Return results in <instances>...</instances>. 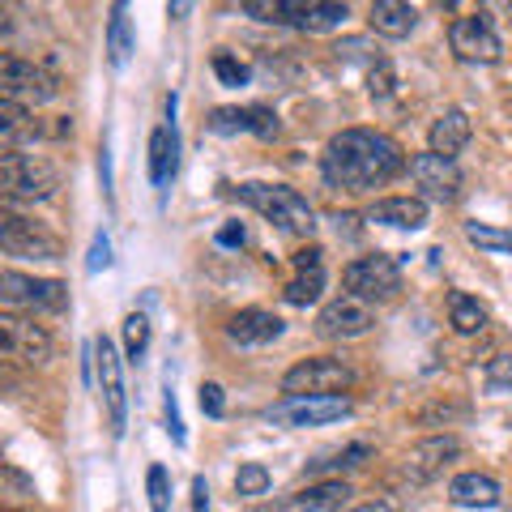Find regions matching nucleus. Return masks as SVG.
<instances>
[{
    "mask_svg": "<svg viewBox=\"0 0 512 512\" xmlns=\"http://www.w3.org/2000/svg\"><path fill=\"white\" fill-rule=\"evenodd\" d=\"M320 171L342 192H372L406 171V154L393 137L376 133V128H342L325 146Z\"/></svg>",
    "mask_w": 512,
    "mask_h": 512,
    "instance_id": "obj_1",
    "label": "nucleus"
},
{
    "mask_svg": "<svg viewBox=\"0 0 512 512\" xmlns=\"http://www.w3.org/2000/svg\"><path fill=\"white\" fill-rule=\"evenodd\" d=\"M235 197L244 205H252L265 222H274V227L286 231V235H312V227H316V214H312L308 197H299V192L286 188V184H256V180H248V184L235 188Z\"/></svg>",
    "mask_w": 512,
    "mask_h": 512,
    "instance_id": "obj_2",
    "label": "nucleus"
},
{
    "mask_svg": "<svg viewBox=\"0 0 512 512\" xmlns=\"http://www.w3.org/2000/svg\"><path fill=\"white\" fill-rule=\"evenodd\" d=\"M60 184V171L43 154H0V197L13 201H47Z\"/></svg>",
    "mask_w": 512,
    "mask_h": 512,
    "instance_id": "obj_3",
    "label": "nucleus"
},
{
    "mask_svg": "<svg viewBox=\"0 0 512 512\" xmlns=\"http://www.w3.org/2000/svg\"><path fill=\"white\" fill-rule=\"evenodd\" d=\"M52 359V333L26 312H0V363L43 367Z\"/></svg>",
    "mask_w": 512,
    "mask_h": 512,
    "instance_id": "obj_4",
    "label": "nucleus"
},
{
    "mask_svg": "<svg viewBox=\"0 0 512 512\" xmlns=\"http://www.w3.org/2000/svg\"><path fill=\"white\" fill-rule=\"evenodd\" d=\"M0 303H13V312H64L69 308V286L56 278L0 269Z\"/></svg>",
    "mask_w": 512,
    "mask_h": 512,
    "instance_id": "obj_5",
    "label": "nucleus"
},
{
    "mask_svg": "<svg viewBox=\"0 0 512 512\" xmlns=\"http://www.w3.org/2000/svg\"><path fill=\"white\" fill-rule=\"evenodd\" d=\"M56 94H60V82L47 69H39V64H30L22 56L0 52V99L18 103V107H30V103L43 107Z\"/></svg>",
    "mask_w": 512,
    "mask_h": 512,
    "instance_id": "obj_6",
    "label": "nucleus"
},
{
    "mask_svg": "<svg viewBox=\"0 0 512 512\" xmlns=\"http://www.w3.org/2000/svg\"><path fill=\"white\" fill-rule=\"evenodd\" d=\"M342 282H346V295H355L363 303L372 299H393L402 291V265L384 252H372V256H359L342 269Z\"/></svg>",
    "mask_w": 512,
    "mask_h": 512,
    "instance_id": "obj_7",
    "label": "nucleus"
},
{
    "mask_svg": "<svg viewBox=\"0 0 512 512\" xmlns=\"http://www.w3.org/2000/svg\"><path fill=\"white\" fill-rule=\"evenodd\" d=\"M355 384V372L342 363V359H299L291 372L282 376V389L286 397H325V393H342Z\"/></svg>",
    "mask_w": 512,
    "mask_h": 512,
    "instance_id": "obj_8",
    "label": "nucleus"
},
{
    "mask_svg": "<svg viewBox=\"0 0 512 512\" xmlns=\"http://www.w3.org/2000/svg\"><path fill=\"white\" fill-rule=\"evenodd\" d=\"M346 414H350V397L325 393V397H282L278 406L265 410V419L278 427H325L346 419Z\"/></svg>",
    "mask_w": 512,
    "mask_h": 512,
    "instance_id": "obj_9",
    "label": "nucleus"
},
{
    "mask_svg": "<svg viewBox=\"0 0 512 512\" xmlns=\"http://www.w3.org/2000/svg\"><path fill=\"white\" fill-rule=\"evenodd\" d=\"M448 43H453V52L461 60H483V64L500 60V52H504L500 30H495L491 13H483V9L466 13V18H457L453 26H448Z\"/></svg>",
    "mask_w": 512,
    "mask_h": 512,
    "instance_id": "obj_10",
    "label": "nucleus"
},
{
    "mask_svg": "<svg viewBox=\"0 0 512 512\" xmlns=\"http://www.w3.org/2000/svg\"><path fill=\"white\" fill-rule=\"evenodd\" d=\"M406 171H410V180L419 184V201L448 205V201L461 197V171H457L453 158H440V154L427 150V154H414L406 163Z\"/></svg>",
    "mask_w": 512,
    "mask_h": 512,
    "instance_id": "obj_11",
    "label": "nucleus"
},
{
    "mask_svg": "<svg viewBox=\"0 0 512 512\" xmlns=\"http://www.w3.org/2000/svg\"><path fill=\"white\" fill-rule=\"evenodd\" d=\"M376 325V308L372 303H363L355 295H338V299H329L325 308H320L316 316V333L320 338H363L367 329Z\"/></svg>",
    "mask_w": 512,
    "mask_h": 512,
    "instance_id": "obj_12",
    "label": "nucleus"
},
{
    "mask_svg": "<svg viewBox=\"0 0 512 512\" xmlns=\"http://www.w3.org/2000/svg\"><path fill=\"white\" fill-rule=\"evenodd\" d=\"M457 453H461V440L457 436H427V440H419L402 457V478H406V483H414V487H423L436 474H444V466Z\"/></svg>",
    "mask_w": 512,
    "mask_h": 512,
    "instance_id": "obj_13",
    "label": "nucleus"
},
{
    "mask_svg": "<svg viewBox=\"0 0 512 512\" xmlns=\"http://www.w3.org/2000/svg\"><path fill=\"white\" fill-rule=\"evenodd\" d=\"M94 372H99V389H103V402H107V414H111V431H124V367H120V355L111 338H99L94 342Z\"/></svg>",
    "mask_w": 512,
    "mask_h": 512,
    "instance_id": "obj_14",
    "label": "nucleus"
},
{
    "mask_svg": "<svg viewBox=\"0 0 512 512\" xmlns=\"http://www.w3.org/2000/svg\"><path fill=\"white\" fill-rule=\"evenodd\" d=\"M350 495H355L350 483H342V478H325V483L299 487L295 495H282L278 504H269V512H329V508H342Z\"/></svg>",
    "mask_w": 512,
    "mask_h": 512,
    "instance_id": "obj_15",
    "label": "nucleus"
},
{
    "mask_svg": "<svg viewBox=\"0 0 512 512\" xmlns=\"http://www.w3.org/2000/svg\"><path fill=\"white\" fill-rule=\"evenodd\" d=\"M210 133H256V137H278V116L269 107H218L210 111Z\"/></svg>",
    "mask_w": 512,
    "mask_h": 512,
    "instance_id": "obj_16",
    "label": "nucleus"
},
{
    "mask_svg": "<svg viewBox=\"0 0 512 512\" xmlns=\"http://www.w3.org/2000/svg\"><path fill=\"white\" fill-rule=\"evenodd\" d=\"M0 252L9 256H39V261H56L60 256V239L52 231H43L39 222L30 218H18L13 227L5 231V239H0Z\"/></svg>",
    "mask_w": 512,
    "mask_h": 512,
    "instance_id": "obj_17",
    "label": "nucleus"
},
{
    "mask_svg": "<svg viewBox=\"0 0 512 512\" xmlns=\"http://www.w3.org/2000/svg\"><path fill=\"white\" fill-rule=\"evenodd\" d=\"M282 329H286L282 320L274 312H261V308H244L227 320V338L235 346H269V342L282 338Z\"/></svg>",
    "mask_w": 512,
    "mask_h": 512,
    "instance_id": "obj_18",
    "label": "nucleus"
},
{
    "mask_svg": "<svg viewBox=\"0 0 512 512\" xmlns=\"http://www.w3.org/2000/svg\"><path fill=\"white\" fill-rule=\"evenodd\" d=\"M427 201L419 197H384L367 210V222H380V227H397V231H423L427 227Z\"/></svg>",
    "mask_w": 512,
    "mask_h": 512,
    "instance_id": "obj_19",
    "label": "nucleus"
},
{
    "mask_svg": "<svg viewBox=\"0 0 512 512\" xmlns=\"http://www.w3.org/2000/svg\"><path fill=\"white\" fill-rule=\"evenodd\" d=\"M466 146H470V116L461 107H448L444 116L431 124V154L453 158V163H457V154Z\"/></svg>",
    "mask_w": 512,
    "mask_h": 512,
    "instance_id": "obj_20",
    "label": "nucleus"
},
{
    "mask_svg": "<svg viewBox=\"0 0 512 512\" xmlns=\"http://www.w3.org/2000/svg\"><path fill=\"white\" fill-rule=\"evenodd\" d=\"M448 500H453L457 508H495L500 504V483H495L491 474H457L453 487H448Z\"/></svg>",
    "mask_w": 512,
    "mask_h": 512,
    "instance_id": "obj_21",
    "label": "nucleus"
},
{
    "mask_svg": "<svg viewBox=\"0 0 512 512\" xmlns=\"http://www.w3.org/2000/svg\"><path fill=\"white\" fill-rule=\"evenodd\" d=\"M376 35L384 39H406L414 26H419V9L414 5H402V0H376L372 13H367Z\"/></svg>",
    "mask_w": 512,
    "mask_h": 512,
    "instance_id": "obj_22",
    "label": "nucleus"
},
{
    "mask_svg": "<svg viewBox=\"0 0 512 512\" xmlns=\"http://www.w3.org/2000/svg\"><path fill=\"white\" fill-rule=\"evenodd\" d=\"M47 128L30 116L26 107L18 103H9V99H0V146H18V141H35L43 137Z\"/></svg>",
    "mask_w": 512,
    "mask_h": 512,
    "instance_id": "obj_23",
    "label": "nucleus"
},
{
    "mask_svg": "<svg viewBox=\"0 0 512 512\" xmlns=\"http://www.w3.org/2000/svg\"><path fill=\"white\" fill-rule=\"evenodd\" d=\"M448 320H453L457 333H466V338H470V333H483L487 329V308L474 295L453 291V295H448Z\"/></svg>",
    "mask_w": 512,
    "mask_h": 512,
    "instance_id": "obj_24",
    "label": "nucleus"
},
{
    "mask_svg": "<svg viewBox=\"0 0 512 512\" xmlns=\"http://www.w3.org/2000/svg\"><path fill=\"white\" fill-rule=\"evenodd\" d=\"M175 175V128H154L150 137V184L163 188Z\"/></svg>",
    "mask_w": 512,
    "mask_h": 512,
    "instance_id": "obj_25",
    "label": "nucleus"
},
{
    "mask_svg": "<svg viewBox=\"0 0 512 512\" xmlns=\"http://www.w3.org/2000/svg\"><path fill=\"white\" fill-rule=\"evenodd\" d=\"M107 56L116 69H124L128 56H133V30H128V13L124 5L111 9V26H107Z\"/></svg>",
    "mask_w": 512,
    "mask_h": 512,
    "instance_id": "obj_26",
    "label": "nucleus"
},
{
    "mask_svg": "<svg viewBox=\"0 0 512 512\" xmlns=\"http://www.w3.org/2000/svg\"><path fill=\"white\" fill-rule=\"evenodd\" d=\"M320 291H325V269H299V274L286 282V303H295V308H308V303L320 299Z\"/></svg>",
    "mask_w": 512,
    "mask_h": 512,
    "instance_id": "obj_27",
    "label": "nucleus"
},
{
    "mask_svg": "<svg viewBox=\"0 0 512 512\" xmlns=\"http://www.w3.org/2000/svg\"><path fill=\"white\" fill-rule=\"evenodd\" d=\"M150 350V320L141 316V312H133V316H124V355L128 359H141Z\"/></svg>",
    "mask_w": 512,
    "mask_h": 512,
    "instance_id": "obj_28",
    "label": "nucleus"
},
{
    "mask_svg": "<svg viewBox=\"0 0 512 512\" xmlns=\"http://www.w3.org/2000/svg\"><path fill=\"white\" fill-rule=\"evenodd\" d=\"M0 495L5 500H30L35 495V478L18 466H9V461H0Z\"/></svg>",
    "mask_w": 512,
    "mask_h": 512,
    "instance_id": "obj_29",
    "label": "nucleus"
},
{
    "mask_svg": "<svg viewBox=\"0 0 512 512\" xmlns=\"http://www.w3.org/2000/svg\"><path fill=\"white\" fill-rule=\"evenodd\" d=\"M466 239L478 248H487V252H512V235L487 227V222H466Z\"/></svg>",
    "mask_w": 512,
    "mask_h": 512,
    "instance_id": "obj_30",
    "label": "nucleus"
},
{
    "mask_svg": "<svg viewBox=\"0 0 512 512\" xmlns=\"http://www.w3.org/2000/svg\"><path fill=\"white\" fill-rule=\"evenodd\" d=\"M146 491H150V512H171V474H167V466L146 470Z\"/></svg>",
    "mask_w": 512,
    "mask_h": 512,
    "instance_id": "obj_31",
    "label": "nucleus"
},
{
    "mask_svg": "<svg viewBox=\"0 0 512 512\" xmlns=\"http://www.w3.org/2000/svg\"><path fill=\"white\" fill-rule=\"evenodd\" d=\"M214 73H218L222 86H248V77H252L248 64L235 60L231 52H214Z\"/></svg>",
    "mask_w": 512,
    "mask_h": 512,
    "instance_id": "obj_32",
    "label": "nucleus"
},
{
    "mask_svg": "<svg viewBox=\"0 0 512 512\" xmlns=\"http://www.w3.org/2000/svg\"><path fill=\"white\" fill-rule=\"evenodd\" d=\"M350 18L346 5H308V18H303V30H333Z\"/></svg>",
    "mask_w": 512,
    "mask_h": 512,
    "instance_id": "obj_33",
    "label": "nucleus"
},
{
    "mask_svg": "<svg viewBox=\"0 0 512 512\" xmlns=\"http://www.w3.org/2000/svg\"><path fill=\"white\" fill-rule=\"evenodd\" d=\"M235 491H239V495H265V491H269V470L261 466V461H248V466H239Z\"/></svg>",
    "mask_w": 512,
    "mask_h": 512,
    "instance_id": "obj_34",
    "label": "nucleus"
},
{
    "mask_svg": "<svg viewBox=\"0 0 512 512\" xmlns=\"http://www.w3.org/2000/svg\"><path fill=\"white\" fill-rule=\"evenodd\" d=\"M363 461H372V444H350L333 461H320L316 470H355V466H363Z\"/></svg>",
    "mask_w": 512,
    "mask_h": 512,
    "instance_id": "obj_35",
    "label": "nucleus"
},
{
    "mask_svg": "<svg viewBox=\"0 0 512 512\" xmlns=\"http://www.w3.org/2000/svg\"><path fill=\"white\" fill-rule=\"evenodd\" d=\"M487 389L491 393H512V355H500L487 363Z\"/></svg>",
    "mask_w": 512,
    "mask_h": 512,
    "instance_id": "obj_36",
    "label": "nucleus"
},
{
    "mask_svg": "<svg viewBox=\"0 0 512 512\" xmlns=\"http://www.w3.org/2000/svg\"><path fill=\"white\" fill-rule=\"evenodd\" d=\"M201 410L210 414V419H222V410H227V397H222V384H214V380H205L201 384Z\"/></svg>",
    "mask_w": 512,
    "mask_h": 512,
    "instance_id": "obj_37",
    "label": "nucleus"
},
{
    "mask_svg": "<svg viewBox=\"0 0 512 512\" xmlns=\"http://www.w3.org/2000/svg\"><path fill=\"white\" fill-rule=\"evenodd\" d=\"M111 265V239L99 231L94 235V244H90V261H86V269L90 274H99V269H107Z\"/></svg>",
    "mask_w": 512,
    "mask_h": 512,
    "instance_id": "obj_38",
    "label": "nucleus"
},
{
    "mask_svg": "<svg viewBox=\"0 0 512 512\" xmlns=\"http://www.w3.org/2000/svg\"><path fill=\"white\" fill-rule=\"evenodd\" d=\"M163 406H167V431H171V440H175V444H184V423H180V406H175V389H171V380H167V397H163Z\"/></svg>",
    "mask_w": 512,
    "mask_h": 512,
    "instance_id": "obj_39",
    "label": "nucleus"
},
{
    "mask_svg": "<svg viewBox=\"0 0 512 512\" xmlns=\"http://www.w3.org/2000/svg\"><path fill=\"white\" fill-rule=\"evenodd\" d=\"M367 90H372V94H389V90H393V69H389L384 60L367 69Z\"/></svg>",
    "mask_w": 512,
    "mask_h": 512,
    "instance_id": "obj_40",
    "label": "nucleus"
},
{
    "mask_svg": "<svg viewBox=\"0 0 512 512\" xmlns=\"http://www.w3.org/2000/svg\"><path fill=\"white\" fill-rule=\"evenodd\" d=\"M342 512H402V508H397V500H393V495H376V500L350 504V508H342Z\"/></svg>",
    "mask_w": 512,
    "mask_h": 512,
    "instance_id": "obj_41",
    "label": "nucleus"
},
{
    "mask_svg": "<svg viewBox=\"0 0 512 512\" xmlns=\"http://www.w3.org/2000/svg\"><path fill=\"white\" fill-rule=\"evenodd\" d=\"M192 512H210V483H205V474L192 478Z\"/></svg>",
    "mask_w": 512,
    "mask_h": 512,
    "instance_id": "obj_42",
    "label": "nucleus"
},
{
    "mask_svg": "<svg viewBox=\"0 0 512 512\" xmlns=\"http://www.w3.org/2000/svg\"><path fill=\"white\" fill-rule=\"evenodd\" d=\"M218 244H222V248L244 244V227H239V222H231V227H222V231H218Z\"/></svg>",
    "mask_w": 512,
    "mask_h": 512,
    "instance_id": "obj_43",
    "label": "nucleus"
},
{
    "mask_svg": "<svg viewBox=\"0 0 512 512\" xmlns=\"http://www.w3.org/2000/svg\"><path fill=\"white\" fill-rule=\"evenodd\" d=\"M320 248H303V252H295V269H320Z\"/></svg>",
    "mask_w": 512,
    "mask_h": 512,
    "instance_id": "obj_44",
    "label": "nucleus"
},
{
    "mask_svg": "<svg viewBox=\"0 0 512 512\" xmlns=\"http://www.w3.org/2000/svg\"><path fill=\"white\" fill-rule=\"evenodd\" d=\"M18 218H22V214L13 210V205H9L5 197H0V239H5V231H9V227H13V222H18Z\"/></svg>",
    "mask_w": 512,
    "mask_h": 512,
    "instance_id": "obj_45",
    "label": "nucleus"
}]
</instances>
